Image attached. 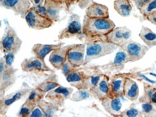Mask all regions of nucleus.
Here are the masks:
<instances>
[{
    "label": "nucleus",
    "mask_w": 156,
    "mask_h": 117,
    "mask_svg": "<svg viewBox=\"0 0 156 117\" xmlns=\"http://www.w3.org/2000/svg\"><path fill=\"white\" fill-rule=\"evenodd\" d=\"M139 37L149 48L156 46V34L147 27H143Z\"/></svg>",
    "instance_id": "nucleus-26"
},
{
    "label": "nucleus",
    "mask_w": 156,
    "mask_h": 117,
    "mask_svg": "<svg viewBox=\"0 0 156 117\" xmlns=\"http://www.w3.org/2000/svg\"><path fill=\"white\" fill-rule=\"evenodd\" d=\"M85 41L87 48L84 66L92 60L112 53L118 48L115 44L107 41L105 36Z\"/></svg>",
    "instance_id": "nucleus-2"
},
{
    "label": "nucleus",
    "mask_w": 156,
    "mask_h": 117,
    "mask_svg": "<svg viewBox=\"0 0 156 117\" xmlns=\"http://www.w3.org/2000/svg\"><path fill=\"white\" fill-rule=\"evenodd\" d=\"M124 97L133 101L136 100L139 95V88L135 81L126 77L125 80L124 88Z\"/></svg>",
    "instance_id": "nucleus-22"
},
{
    "label": "nucleus",
    "mask_w": 156,
    "mask_h": 117,
    "mask_svg": "<svg viewBox=\"0 0 156 117\" xmlns=\"http://www.w3.org/2000/svg\"><path fill=\"white\" fill-rule=\"evenodd\" d=\"M45 0H32L33 3V7L37 8L43 5Z\"/></svg>",
    "instance_id": "nucleus-40"
},
{
    "label": "nucleus",
    "mask_w": 156,
    "mask_h": 117,
    "mask_svg": "<svg viewBox=\"0 0 156 117\" xmlns=\"http://www.w3.org/2000/svg\"><path fill=\"white\" fill-rule=\"evenodd\" d=\"M101 101L106 112L112 116L116 117L121 112L122 104L120 98H111L107 97Z\"/></svg>",
    "instance_id": "nucleus-20"
},
{
    "label": "nucleus",
    "mask_w": 156,
    "mask_h": 117,
    "mask_svg": "<svg viewBox=\"0 0 156 117\" xmlns=\"http://www.w3.org/2000/svg\"><path fill=\"white\" fill-rule=\"evenodd\" d=\"M82 68L76 67L73 66L70 62H69L67 59H66V62H64L62 67V73L65 76H66L69 73L74 72V71H78L81 69Z\"/></svg>",
    "instance_id": "nucleus-35"
},
{
    "label": "nucleus",
    "mask_w": 156,
    "mask_h": 117,
    "mask_svg": "<svg viewBox=\"0 0 156 117\" xmlns=\"http://www.w3.org/2000/svg\"><path fill=\"white\" fill-rule=\"evenodd\" d=\"M75 37L81 41L85 40L80 17L78 15L73 14L69 18L66 28L60 32L58 37L59 41H61L63 39Z\"/></svg>",
    "instance_id": "nucleus-4"
},
{
    "label": "nucleus",
    "mask_w": 156,
    "mask_h": 117,
    "mask_svg": "<svg viewBox=\"0 0 156 117\" xmlns=\"http://www.w3.org/2000/svg\"><path fill=\"white\" fill-rule=\"evenodd\" d=\"M126 77V76L124 74H116L111 78L109 98H116L124 97L123 88Z\"/></svg>",
    "instance_id": "nucleus-14"
},
{
    "label": "nucleus",
    "mask_w": 156,
    "mask_h": 117,
    "mask_svg": "<svg viewBox=\"0 0 156 117\" xmlns=\"http://www.w3.org/2000/svg\"><path fill=\"white\" fill-rule=\"evenodd\" d=\"M73 92V89L60 85L55 89L46 94L45 98L48 101L52 103L59 107H63L65 101L70 99Z\"/></svg>",
    "instance_id": "nucleus-9"
},
{
    "label": "nucleus",
    "mask_w": 156,
    "mask_h": 117,
    "mask_svg": "<svg viewBox=\"0 0 156 117\" xmlns=\"http://www.w3.org/2000/svg\"><path fill=\"white\" fill-rule=\"evenodd\" d=\"M140 9L142 14L146 16H148L153 12H156V0H151L142 6Z\"/></svg>",
    "instance_id": "nucleus-33"
},
{
    "label": "nucleus",
    "mask_w": 156,
    "mask_h": 117,
    "mask_svg": "<svg viewBox=\"0 0 156 117\" xmlns=\"http://www.w3.org/2000/svg\"><path fill=\"white\" fill-rule=\"evenodd\" d=\"M31 91V88L28 84L24 82L17 91L6 95L0 99V115L5 116L9 108L12 104L23 98Z\"/></svg>",
    "instance_id": "nucleus-7"
},
{
    "label": "nucleus",
    "mask_w": 156,
    "mask_h": 117,
    "mask_svg": "<svg viewBox=\"0 0 156 117\" xmlns=\"http://www.w3.org/2000/svg\"><path fill=\"white\" fill-rule=\"evenodd\" d=\"M63 0H45L43 5L40 7H33L39 14L53 22L59 20V13L63 7Z\"/></svg>",
    "instance_id": "nucleus-6"
},
{
    "label": "nucleus",
    "mask_w": 156,
    "mask_h": 117,
    "mask_svg": "<svg viewBox=\"0 0 156 117\" xmlns=\"http://www.w3.org/2000/svg\"><path fill=\"white\" fill-rule=\"evenodd\" d=\"M143 112L146 114H149L153 111V107L151 104L147 103L142 105Z\"/></svg>",
    "instance_id": "nucleus-38"
},
{
    "label": "nucleus",
    "mask_w": 156,
    "mask_h": 117,
    "mask_svg": "<svg viewBox=\"0 0 156 117\" xmlns=\"http://www.w3.org/2000/svg\"><path fill=\"white\" fill-rule=\"evenodd\" d=\"M139 115V110L135 107L131 106L123 112H121L116 117H136Z\"/></svg>",
    "instance_id": "nucleus-34"
},
{
    "label": "nucleus",
    "mask_w": 156,
    "mask_h": 117,
    "mask_svg": "<svg viewBox=\"0 0 156 117\" xmlns=\"http://www.w3.org/2000/svg\"><path fill=\"white\" fill-rule=\"evenodd\" d=\"M0 4L1 7L13 11L16 15L24 19L31 6L28 0H4Z\"/></svg>",
    "instance_id": "nucleus-13"
},
{
    "label": "nucleus",
    "mask_w": 156,
    "mask_h": 117,
    "mask_svg": "<svg viewBox=\"0 0 156 117\" xmlns=\"http://www.w3.org/2000/svg\"><path fill=\"white\" fill-rule=\"evenodd\" d=\"M66 6L67 10H69L71 6L78 3L79 6L81 8H85L88 7L92 2V0H63Z\"/></svg>",
    "instance_id": "nucleus-32"
},
{
    "label": "nucleus",
    "mask_w": 156,
    "mask_h": 117,
    "mask_svg": "<svg viewBox=\"0 0 156 117\" xmlns=\"http://www.w3.org/2000/svg\"><path fill=\"white\" fill-rule=\"evenodd\" d=\"M92 96L89 90L80 89L73 94L71 98V101L74 102H79L87 99Z\"/></svg>",
    "instance_id": "nucleus-30"
},
{
    "label": "nucleus",
    "mask_w": 156,
    "mask_h": 117,
    "mask_svg": "<svg viewBox=\"0 0 156 117\" xmlns=\"http://www.w3.org/2000/svg\"><path fill=\"white\" fill-rule=\"evenodd\" d=\"M147 97L149 101L156 106V89H149L147 90Z\"/></svg>",
    "instance_id": "nucleus-36"
},
{
    "label": "nucleus",
    "mask_w": 156,
    "mask_h": 117,
    "mask_svg": "<svg viewBox=\"0 0 156 117\" xmlns=\"http://www.w3.org/2000/svg\"><path fill=\"white\" fill-rule=\"evenodd\" d=\"M115 27V25L110 18H91L84 16L82 29L85 40L105 37Z\"/></svg>",
    "instance_id": "nucleus-1"
},
{
    "label": "nucleus",
    "mask_w": 156,
    "mask_h": 117,
    "mask_svg": "<svg viewBox=\"0 0 156 117\" xmlns=\"http://www.w3.org/2000/svg\"><path fill=\"white\" fill-rule=\"evenodd\" d=\"M103 75V73H96L90 76L87 75L84 79L82 89L90 90L91 89L100 81Z\"/></svg>",
    "instance_id": "nucleus-28"
},
{
    "label": "nucleus",
    "mask_w": 156,
    "mask_h": 117,
    "mask_svg": "<svg viewBox=\"0 0 156 117\" xmlns=\"http://www.w3.org/2000/svg\"><path fill=\"white\" fill-rule=\"evenodd\" d=\"M5 24V33L0 41L1 51L5 54L12 53L16 55L20 51L22 41L7 22Z\"/></svg>",
    "instance_id": "nucleus-3"
},
{
    "label": "nucleus",
    "mask_w": 156,
    "mask_h": 117,
    "mask_svg": "<svg viewBox=\"0 0 156 117\" xmlns=\"http://www.w3.org/2000/svg\"><path fill=\"white\" fill-rule=\"evenodd\" d=\"M17 69L12 65L7 66L5 63L4 58L0 59V99L5 96L6 90L11 87L16 82V73Z\"/></svg>",
    "instance_id": "nucleus-5"
},
{
    "label": "nucleus",
    "mask_w": 156,
    "mask_h": 117,
    "mask_svg": "<svg viewBox=\"0 0 156 117\" xmlns=\"http://www.w3.org/2000/svg\"><path fill=\"white\" fill-rule=\"evenodd\" d=\"M114 8L120 16L125 17L129 16L132 10L130 0H115Z\"/></svg>",
    "instance_id": "nucleus-25"
},
{
    "label": "nucleus",
    "mask_w": 156,
    "mask_h": 117,
    "mask_svg": "<svg viewBox=\"0 0 156 117\" xmlns=\"http://www.w3.org/2000/svg\"><path fill=\"white\" fill-rule=\"evenodd\" d=\"M110 90V78L103 74L100 81L90 91L94 98L101 100L108 97Z\"/></svg>",
    "instance_id": "nucleus-15"
},
{
    "label": "nucleus",
    "mask_w": 156,
    "mask_h": 117,
    "mask_svg": "<svg viewBox=\"0 0 156 117\" xmlns=\"http://www.w3.org/2000/svg\"><path fill=\"white\" fill-rule=\"evenodd\" d=\"M4 1V0H0V3H1V2H2Z\"/></svg>",
    "instance_id": "nucleus-41"
},
{
    "label": "nucleus",
    "mask_w": 156,
    "mask_h": 117,
    "mask_svg": "<svg viewBox=\"0 0 156 117\" xmlns=\"http://www.w3.org/2000/svg\"><path fill=\"white\" fill-rule=\"evenodd\" d=\"M65 44L63 43H59L55 45H43L36 44L32 48L31 51L35 56L40 58L42 60H45L46 56L50 52L54 50L62 47Z\"/></svg>",
    "instance_id": "nucleus-21"
},
{
    "label": "nucleus",
    "mask_w": 156,
    "mask_h": 117,
    "mask_svg": "<svg viewBox=\"0 0 156 117\" xmlns=\"http://www.w3.org/2000/svg\"><path fill=\"white\" fill-rule=\"evenodd\" d=\"M61 84L58 82V77L55 73L50 74L49 77L39 84L36 88L43 91L48 93L51 90L60 86Z\"/></svg>",
    "instance_id": "nucleus-24"
},
{
    "label": "nucleus",
    "mask_w": 156,
    "mask_h": 117,
    "mask_svg": "<svg viewBox=\"0 0 156 117\" xmlns=\"http://www.w3.org/2000/svg\"><path fill=\"white\" fill-rule=\"evenodd\" d=\"M74 44L69 45L54 50L51 52L49 57V62L57 70L62 69V65L67 59V53Z\"/></svg>",
    "instance_id": "nucleus-17"
},
{
    "label": "nucleus",
    "mask_w": 156,
    "mask_h": 117,
    "mask_svg": "<svg viewBox=\"0 0 156 117\" xmlns=\"http://www.w3.org/2000/svg\"><path fill=\"white\" fill-rule=\"evenodd\" d=\"M86 44H74L68 51L67 59L73 66L80 67L84 64Z\"/></svg>",
    "instance_id": "nucleus-16"
},
{
    "label": "nucleus",
    "mask_w": 156,
    "mask_h": 117,
    "mask_svg": "<svg viewBox=\"0 0 156 117\" xmlns=\"http://www.w3.org/2000/svg\"><path fill=\"white\" fill-rule=\"evenodd\" d=\"M130 62L128 55L124 50L119 48V50L117 52L113 62L104 66H100L97 67L107 71H113L115 70L121 71L125 67V64Z\"/></svg>",
    "instance_id": "nucleus-18"
},
{
    "label": "nucleus",
    "mask_w": 156,
    "mask_h": 117,
    "mask_svg": "<svg viewBox=\"0 0 156 117\" xmlns=\"http://www.w3.org/2000/svg\"><path fill=\"white\" fill-rule=\"evenodd\" d=\"M21 67L22 70L27 73L53 72V70L47 66L45 60L37 56L25 58L21 63Z\"/></svg>",
    "instance_id": "nucleus-10"
},
{
    "label": "nucleus",
    "mask_w": 156,
    "mask_h": 117,
    "mask_svg": "<svg viewBox=\"0 0 156 117\" xmlns=\"http://www.w3.org/2000/svg\"><path fill=\"white\" fill-rule=\"evenodd\" d=\"M131 31L126 27L114 28L105 36L107 41L113 43L119 48L131 40Z\"/></svg>",
    "instance_id": "nucleus-11"
},
{
    "label": "nucleus",
    "mask_w": 156,
    "mask_h": 117,
    "mask_svg": "<svg viewBox=\"0 0 156 117\" xmlns=\"http://www.w3.org/2000/svg\"><path fill=\"white\" fill-rule=\"evenodd\" d=\"M37 106V103L36 102L27 98L21 108L18 114V117H28Z\"/></svg>",
    "instance_id": "nucleus-29"
},
{
    "label": "nucleus",
    "mask_w": 156,
    "mask_h": 117,
    "mask_svg": "<svg viewBox=\"0 0 156 117\" xmlns=\"http://www.w3.org/2000/svg\"><path fill=\"white\" fill-rule=\"evenodd\" d=\"M44 117L45 114L41 108L38 105L35 107L33 111L30 114L28 117Z\"/></svg>",
    "instance_id": "nucleus-37"
},
{
    "label": "nucleus",
    "mask_w": 156,
    "mask_h": 117,
    "mask_svg": "<svg viewBox=\"0 0 156 117\" xmlns=\"http://www.w3.org/2000/svg\"><path fill=\"white\" fill-rule=\"evenodd\" d=\"M37 105L42 109L45 114V117H54L55 115V113L59 111L60 108L52 103L43 99L37 103Z\"/></svg>",
    "instance_id": "nucleus-27"
},
{
    "label": "nucleus",
    "mask_w": 156,
    "mask_h": 117,
    "mask_svg": "<svg viewBox=\"0 0 156 117\" xmlns=\"http://www.w3.org/2000/svg\"><path fill=\"white\" fill-rule=\"evenodd\" d=\"M121 48L126 52L130 62H136L142 58L148 48L136 42L130 40L126 44L121 47Z\"/></svg>",
    "instance_id": "nucleus-12"
},
{
    "label": "nucleus",
    "mask_w": 156,
    "mask_h": 117,
    "mask_svg": "<svg viewBox=\"0 0 156 117\" xmlns=\"http://www.w3.org/2000/svg\"><path fill=\"white\" fill-rule=\"evenodd\" d=\"M25 19L29 27L37 30L49 28L53 23V21L39 14L33 7L27 11Z\"/></svg>",
    "instance_id": "nucleus-8"
},
{
    "label": "nucleus",
    "mask_w": 156,
    "mask_h": 117,
    "mask_svg": "<svg viewBox=\"0 0 156 117\" xmlns=\"http://www.w3.org/2000/svg\"><path fill=\"white\" fill-rule=\"evenodd\" d=\"M86 76L85 73L78 70L69 73L66 77L71 86L80 90L82 89L83 84Z\"/></svg>",
    "instance_id": "nucleus-23"
},
{
    "label": "nucleus",
    "mask_w": 156,
    "mask_h": 117,
    "mask_svg": "<svg viewBox=\"0 0 156 117\" xmlns=\"http://www.w3.org/2000/svg\"><path fill=\"white\" fill-rule=\"evenodd\" d=\"M91 18H109V10L106 6L92 2L86 10V15Z\"/></svg>",
    "instance_id": "nucleus-19"
},
{
    "label": "nucleus",
    "mask_w": 156,
    "mask_h": 117,
    "mask_svg": "<svg viewBox=\"0 0 156 117\" xmlns=\"http://www.w3.org/2000/svg\"><path fill=\"white\" fill-rule=\"evenodd\" d=\"M47 92L43 91L42 90L38 89L37 88L31 90L27 98L33 100L37 103L42 100L45 97Z\"/></svg>",
    "instance_id": "nucleus-31"
},
{
    "label": "nucleus",
    "mask_w": 156,
    "mask_h": 117,
    "mask_svg": "<svg viewBox=\"0 0 156 117\" xmlns=\"http://www.w3.org/2000/svg\"><path fill=\"white\" fill-rule=\"evenodd\" d=\"M136 5L139 9L145 4L151 1V0H133Z\"/></svg>",
    "instance_id": "nucleus-39"
}]
</instances>
